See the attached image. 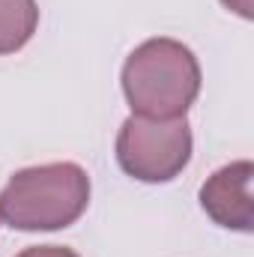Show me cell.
Segmentation results:
<instances>
[{
    "label": "cell",
    "instance_id": "1",
    "mask_svg": "<svg viewBox=\"0 0 254 257\" xmlns=\"http://www.w3.org/2000/svg\"><path fill=\"white\" fill-rule=\"evenodd\" d=\"M120 81L132 114L174 120L186 117L200 93V63L189 45L156 36L141 42L126 57Z\"/></svg>",
    "mask_w": 254,
    "mask_h": 257
},
{
    "label": "cell",
    "instance_id": "2",
    "mask_svg": "<svg viewBox=\"0 0 254 257\" xmlns=\"http://www.w3.org/2000/svg\"><path fill=\"white\" fill-rule=\"evenodd\" d=\"M90 203V177L75 162H51L12 174L0 192V221L12 230H63Z\"/></svg>",
    "mask_w": 254,
    "mask_h": 257
},
{
    "label": "cell",
    "instance_id": "3",
    "mask_svg": "<svg viewBox=\"0 0 254 257\" xmlns=\"http://www.w3.org/2000/svg\"><path fill=\"white\" fill-rule=\"evenodd\" d=\"M117 162L138 183H171L191 162L189 120H150L132 114L117 135Z\"/></svg>",
    "mask_w": 254,
    "mask_h": 257
},
{
    "label": "cell",
    "instance_id": "4",
    "mask_svg": "<svg viewBox=\"0 0 254 257\" xmlns=\"http://www.w3.org/2000/svg\"><path fill=\"white\" fill-rule=\"evenodd\" d=\"M251 177H254V165L248 159H242V162H230V165L218 168L200 186V206L218 227L251 233L254 227Z\"/></svg>",
    "mask_w": 254,
    "mask_h": 257
},
{
    "label": "cell",
    "instance_id": "5",
    "mask_svg": "<svg viewBox=\"0 0 254 257\" xmlns=\"http://www.w3.org/2000/svg\"><path fill=\"white\" fill-rule=\"evenodd\" d=\"M39 27L36 0H0V57L21 51Z\"/></svg>",
    "mask_w": 254,
    "mask_h": 257
},
{
    "label": "cell",
    "instance_id": "6",
    "mask_svg": "<svg viewBox=\"0 0 254 257\" xmlns=\"http://www.w3.org/2000/svg\"><path fill=\"white\" fill-rule=\"evenodd\" d=\"M15 257H81V254H75L66 245H30V248H24Z\"/></svg>",
    "mask_w": 254,
    "mask_h": 257
},
{
    "label": "cell",
    "instance_id": "7",
    "mask_svg": "<svg viewBox=\"0 0 254 257\" xmlns=\"http://www.w3.org/2000/svg\"><path fill=\"white\" fill-rule=\"evenodd\" d=\"M227 9H233L236 15H242V18H251V0H221Z\"/></svg>",
    "mask_w": 254,
    "mask_h": 257
}]
</instances>
